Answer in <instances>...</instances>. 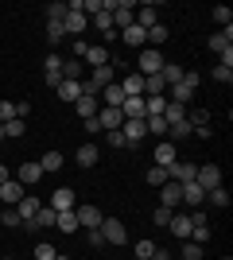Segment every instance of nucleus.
<instances>
[{
  "instance_id": "obj_33",
  "label": "nucleus",
  "mask_w": 233,
  "mask_h": 260,
  "mask_svg": "<svg viewBox=\"0 0 233 260\" xmlns=\"http://www.w3.org/2000/svg\"><path fill=\"white\" fill-rule=\"evenodd\" d=\"M39 167H43V171H62V167H66V155L62 152H47L43 159H39Z\"/></svg>"
},
{
  "instance_id": "obj_46",
  "label": "nucleus",
  "mask_w": 233,
  "mask_h": 260,
  "mask_svg": "<svg viewBox=\"0 0 233 260\" xmlns=\"http://www.w3.org/2000/svg\"><path fill=\"white\" fill-rule=\"evenodd\" d=\"M23 132H27V120H8V124H4V136H12V140H16V136H23Z\"/></svg>"
},
{
  "instance_id": "obj_18",
  "label": "nucleus",
  "mask_w": 233,
  "mask_h": 260,
  "mask_svg": "<svg viewBox=\"0 0 233 260\" xmlns=\"http://www.w3.org/2000/svg\"><path fill=\"white\" fill-rule=\"evenodd\" d=\"M39 175H43V167L39 163H20V171L12 175L16 183H23V186H31V183H39Z\"/></svg>"
},
{
  "instance_id": "obj_16",
  "label": "nucleus",
  "mask_w": 233,
  "mask_h": 260,
  "mask_svg": "<svg viewBox=\"0 0 233 260\" xmlns=\"http://www.w3.org/2000/svg\"><path fill=\"white\" fill-rule=\"evenodd\" d=\"M159 190H163V194H159V198H163V202H159V206H167V210H175L179 202H183V186H179V183H171V179H167V183L159 186Z\"/></svg>"
},
{
  "instance_id": "obj_14",
  "label": "nucleus",
  "mask_w": 233,
  "mask_h": 260,
  "mask_svg": "<svg viewBox=\"0 0 233 260\" xmlns=\"http://www.w3.org/2000/svg\"><path fill=\"white\" fill-rule=\"evenodd\" d=\"M74 217H78V225H86V229L101 225V210L97 206H74Z\"/></svg>"
},
{
  "instance_id": "obj_42",
  "label": "nucleus",
  "mask_w": 233,
  "mask_h": 260,
  "mask_svg": "<svg viewBox=\"0 0 233 260\" xmlns=\"http://www.w3.org/2000/svg\"><path fill=\"white\" fill-rule=\"evenodd\" d=\"M89 23H93V27H101V35L117 31V27H113V16H109V12H97V16H93V20H89Z\"/></svg>"
},
{
  "instance_id": "obj_45",
  "label": "nucleus",
  "mask_w": 233,
  "mask_h": 260,
  "mask_svg": "<svg viewBox=\"0 0 233 260\" xmlns=\"http://www.w3.org/2000/svg\"><path fill=\"white\" fill-rule=\"evenodd\" d=\"M20 117V109H16V101H0V124H8V120Z\"/></svg>"
},
{
  "instance_id": "obj_23",
  "label": "nucleus",
  "mask_w": 233,
  "mask_h": 260,
  "mask_svg": "<svg viewBox=\"0 0 233 260\" xmlns=\"http://www.w3.org/2000/svg\"><path fill=\"white\" fill-rule=\"evenodd\" d=\"M167 229H171L175 237L190 241V214H171V221H167Z\"/></svg>"
},
{
  "instance_id": "obj_50",
  "label": "nucleus",
  "mask_w": 233,
  "mask_h": 260,
  "mask_svg": "<svg viewBox=\"0 0 233 260\" xmlns=\"http://www.w3.org/2000/svg\"><path fill=\"white\" fill-rule=\"evenodd\" d=\"M155 252V241H136V260H148Z\"/></svg>"
},
{
  "instance_id": "obj_60",
  "label": "nucleus",
  "mask_w": 233,
  "mask_h": 260,
  "mask_svg": "<svg viewBox=\"0 0 233 260\" xmlns=\"http://www.w3.org/2000/svg\"><path fill=\"white\" fill-rule=\"evenodd\" d=\"M4 260H12V256H4Z\"/></svg>"
},
{
  "instance_id": "obj_34",
  "label": "nucleus",
  "mask_w": 233,
  "mask_h": 260,
  "mask_svg": "<svg viewBox=\"0 0 233 260\" xmlns=\"http://www.w3.org/2000/svg\"><path fill=\"white\" fill-rule=\"evenodd\" d=\"M55 229H58V233H74V229H82V225H78V217H74V210L58 214V217H55Z\"/></svg>"
},
{
  "instance_id": "obj_7",
  "label": "nucleus",
  "mask_w": 233,
  "mask_h": 260,
  "mask_svg": "<svg viewBox=\"0 0 233 260\" xmlns=\"http://www.w3.org/2000/svg\"><path fill=\"white\" fill-rule=\"evenodd\" d=\"M97 120H101V132H121L124 113H121V109H113V105H101L97 109Z\"/></svg>"
},
{
  "instance_id": "obj_35",
  "label": "nucleus",
  "mask_w": 233,
  "mask_h": 260,
  "mask_svg": "<svg viewBox=\"0 0 233 260\" xmlns=\"http://www.w3.org/2000/svg\"><path fill=\"white\" fill-rule=\"evenodd\" d=\"M206 202L218 206V210H225L229 206V190H225V186H214V190H206Z\"/></svg>"
},
{
  "instance_id": "obj_10",
  "label": "nucleus",
  "mask_w": 233,
  "mask_h": 260,
  "mask_svg": "<svg viewBox=\"0 0 233 260\" xmlns=\"http://www.w3.org/2000/svg\"><path fill=\"white\" fill-rule=\"evenodd\" d=\"M194 171H198V167H194V163H171V167H167V179H171V183H194Z\"/></svg>"
},
{
  "instance_id": "obj_57",
  "label": "nucleus",
  "mask_w": 233,
  "mask_h": 260,
  "mask_svg": "<svg viewBox=\"0 0 233 260\" xmlns=\"http://www.w3.org/2000/svg\"><path fill=\"white\" fill-rule=\"evenodd\" d=\"M55 260H70V256H62V252H58V256H55Z\"/></svg>"
},
{
  "instance_id": "obj_22",
  "label": "nucleus",
  "mask_w": 233,
  "mask_h": 260,
  "mask_svg": "<svg viewBox=\"0 0 233 260\" xmlns=\"http://www.w3.org/2000/svg\"><path fill=\"white\" fill-rule=\"evenodd\" d=\"M121 113H124V120H144V98H124Z\"/></svg>"
},
{
  "instance_id": "obj_21",
  "label": "nucleus",
  "mask_w": 233,
  "mask_h": 260,
  "mask_svg": "<svg viewBox=\"0 0 233 260\" xmlns=\"http://www.w3.org/2000/svg\"><path fill=\"white\" fill-rule=\"evenodd\" d=\"M121 39H124L128 47H140V51L148 47V31L140 27V23H132V27H124V31H121Z\"/></svg>"
},
{
  "instance_id": "obj_53",
  "label": "nucleus",
  "mask_w": 233,
  "mask_h": 260,
  "mask_svg": "<svg viewBox=\"0 0 233 260\" xmlns=\"http://www.w3.org/2000/svg\"><path fill=\"white\" fill-rule=\"evenodd\" d=\"M82 124H86V132H89V136H97V132H101V120H97V117H89V120H82Z\"/></svg>"
},
{
  "instance_id": "obj_27",
  "label": "nucleus",
  "mask_w": 233,
  "mask_h": 260,
  "mask_svg": "<svg viewBox=\"0 0 233 260\" xmlns=\"http://www.w3.org/2000/svg\"><path fill=\"white\" fill-rule=\"evenodd\" d=\"M97 101H105V105H113V109H121V101H124V89H121V82L105 86V89L97 93Z\"/></svg>"
},
{
  "instance_id": "obj_52",
  "label": "nucleus",
  "mask_w": 233,
  "mask_h": 260,
  "mask_svg": "<svg viewBox=\"0 0 233 260\" xmlns=\"http://www.w3.org/2000/svg\"><path fill=\"white\" fill-rule=\"evenodd\" d=\"M89 43H82V39H70V58H86Z\"/></svg>"
},
{
  "instance_id": "obj_37",
  "label": "nucleus",
  "mask_w": 233,
  "mask_h": 260,
  "mask_svg": "<svg viewBox=\"0 0 233 260\" xmlns=\"http://www.w3.org/2000/svg\"><path fill=\"white\" fill-rule=\"evenodd\" d=\"M144 128H148V136H167V120L163 117H144Z\"/></svg>"
},
{
  "instance_id": "obj_48",
  "label": "nucleus",
  "mask_w": 233,
  "mask_h": 260,
  "mask_svg": "<svg viewBox=\"0 0 233 260\" xmlns=\"http://www.w3.org/2000/svg\"><path fill=\"white\" fill-rule=\"evenodd\" d=\"M0 221H4V225L8 229H20L23 221H20V214H16V206H4V214H0Z\"/></svg>"
},
{
  "instance_id": "obj_20",
  "label": "nucleus",
  "mask_w": 233,
  "mask_h": 260,
  "mask_svg": "<svg viewBox=\"0 0 233 260\" xmlns=\"http://www.w3.org/2000/svg\"><path fill=\"white\" fill-rule=\"evenodd\" d=\"M175 159H179L175 144H171V140H159V148H155V167H171Z\"/></svg>"
},
{
  "instance_id": "obj_11",
  "label": "nucleus",
  "mask_w": 233,
  "mask_h": 260,
  "mask_svg": "<svg viewBox=\"0 0 233 260\" xmlns=\"http://www.w3.org/2000/svg\"><path fill=\"white\" fill-rule=\"evenodd\" d=\"M47 206L55 210V214H66V210H74V190H70V186H62V190H55Z\"/></svg>"
},
{
  "instance_id": "obj_26",
  "label": "nucleus",
  "mask_w": 233,
  "mask_h": 260,
  "mask_svg": "<svg viewBox=\"0 0 233 260\" xmlns=\"http://www.w3.org/2000/svg\"><path fill=\"white\" fill-rule=\"evenodd\" d=\"M183 74H187V70H183L179 62H163V70H159V78H163V86H167V89L179 86V82H183Z\"/></svg>"
},
{
  "instance_id": "obj_2",
  "label": "nucleus",
  "mask_w": 233,
  "mask_h": 260,
  "mask_svg": "<svg viewBox=\"0 0 233 260\" xmlns=\"http://www.w3.org/2000/svg\"><path fill=\"white\" fill-rule=\"evenodd\" d=\"M62 27H66L70 39H82V31L89 27V16L82 12V0H70V12H66V20H62Z\"/></svg>"
},
{
  "instance_id": "obj_49",
  "label": "nucleus",
  "mask_w": 233,
  "mask_h": 260,
  "mask_svg": "<svg viewBox=\"0 0 233 260\" xmlns=\"http://www.w3.org/2000/svg\"><path fill=\"white\" fill-rule=\"evenodd\" d=\"M171 214H175V210H167V206H155V214H152V221H155V225H159V229H163V225H167V221H171Z\"/></svg>"
},
{
  "instance_id": "obj_56",
  "label": "nucleus",
  "mask_w": 233,
  "mask_h": 260,
  "mask_svg": "<svg viewBox=\"0 0 233 260\" xmlns=\"http://www.w3.org/2000/svg\"><path fill=\"white\" fill-rule=\"evenodd\" d=\"M12 175H8V163H0V183H8Z\"/></svg>"
},
{
  "instance_id": "obj_43",
  "label": "nucleus",
  "mask_w": 233,
  "mask_h": 260,
  "mask_svg": "<svg viewBox=\"0 0 233 260\" xmlns=\"http://www.w3.org/2000/svg\"><path fill=\"white\" fill-rule=\"evenodd\" d=\"M210 78L218 82V86H229V82H233V70H229V66H222V62H218V66L210 70Z\"/></svg>"
},
{
  "instance_id": "obj_36",
  "label": "nucleus",
  "mask_w": 233,
  "mask_h": 260,
  "mask_svg": "<svg viewBox=\"0 0 233 260\" xmlns=\"http://www.w3.org/2000/svg\"><path fill=\"white\" fill-rule=\"evenodd\" d=\"M167 136H171V144H175V140H190V136H194V128H190L187 120H179V124H171V128H167Z\"/></svg>"
},
{
  "instance_id": "obj_13",
  "label": "nucleus",
  "mask_w": 233,
  "mask_h": 260,
  "mask_svg": "<svg viewBox=\"0 0 233 260\" xmlns=\"http://www.w3.org/2000/svg\"><path fill=\"white\" fill-rule=\"evenodd\" d=\"M117 82H121L124 98H144V74H124V78H117Z\"/></svg>"
},
{
  "instance_id": "obj_55",
  "label": "nucleus",
  "mask_w": 233,
  "mask_h": 260,
  "mask_svg": "<svg viewBox=\"0 0 233 260\" xmlns=\"http://www.w3.org/2000/svg\"><path fill=\"white\" fill-rule=\"evenodd\" d=\"M148 260H171V256H167V249H159V245H155V252H152Z\"/></svg>"
},
{
  "instance_id": "obj_40",
  "label": "nucleus",
  "mask_w": 233,
  "mask_h": 260,
  "mask_svg": "<svg viewBox=\"0 0 233 260\" xmlns=\"http://www.w3.org/2000/svg\"><path fill=\"white\" fill-rule=\"evenodd\" d=\"M159 43H167V27H163V23L148 27V47H155V51H159Z\"/></svg>"
},
{
  "instance_id": "obj_39",
  "label": "nucleus",
  "mask_w": 233,
  "mask_h": 260,
  "mask_svg": "<svg viewBox=\"0 0 233 260\" xmlns=\"http://www.w3.org/2000/svg\"><path fill=\"white\" fill-rule=\"evenodd\" d=\"M47 39H51V43H62V39H66V27H62V20H47Z\"/></svg>"
},
{
  "instance_id": "obj_1",
  "label": "nucleus",
  "mask_w": 233,
  "mask_h": 260,
  "mask_svg": "<svg viewBox=\"0 0 233 260\" xmlns=\"http://www.w3.org/2000/svg\"><path fill=\"white\" fill-rule=\"evenodd\" d=\"M117 82V70L113 66H97V70H89V78H82V93H89V98H97L105 86H113Z\"/></svg>"
},
{
  "instance_id": "obj_28",
  "label": "nucleus",
  "mask_w": 233,
  "mask_h": 260,
  "mask_svg": "<svg viewBox=\"0 0 233 260\" xmlns=\"http://www.w3.org/2000/svg\"><path fill=\"white\" fill-rule=\"evenodd\" d=\"M86 62L97 70V66H109V51H105V43H89V51H86Z\"/></svg>"
},
{
  "instance_id": "obj_32",
  "label": "nucleus",
  "mask_w": 233,
  "mask_h": 260,
  "mask_svg": "<svg viewBox=\"0 0 233 260\" xmlns=\"http://www.w3.org/2000/svg\"><path fill=\"white\" fill-rule=\"evenodd\" d=\"M163 120H167V128H171V124H179V120H187V105L167 101V105H163Z\"/></svg>"
},
{
  "instance_id": "obj_59",
  "label": "nucleus",
  "mask_w": 233,
  "mask_h": 260,
  "mask_svg": "<svg viewBox=\"0 0 233 260\" xmlns=\"http://www.w3.org/2000/svg\"><path fill=\"white\" fill-rule=\"evenodd\" d=\"M222 260H233V256H222Z\"/></svg>"
},
{
  "instance_id": "obj_4",
  "label": "nucleus",
  "mask_w": 233,
  "mask_h": 260,
  "mask_svg": "<svg viewBox=\"0 0 233 260\" xmlns=\"http://www.w3.org/2000/svg\"><path fill=\"white\" fill-rule=\"evenodd\" d=\"M101 237H105V245H124L128 241V229H124V221H117V217H101Z\"/></svg>"
},
{
  "instance_id": "obj_30",
  "label": "nucleus",
  "mask_w": 233,
  "mask_h": 260,
  "mask_svg": "<svg viewBox=\"0 0 233 260\" xmlns=\"http://www.w3.org/2000/svg\"><path fill=\"white\" fill-rule=\"evenodd\" d=\"M58 98L74 105V101L82 98V82H70V78H62V82H58Z\"/></svg>"
},
{
  "instance_id": "obj_54",
  "label": "nucleus",
  "mask_w": 233,
  "mask_h": 260,
  "mask_svg": "<svg viewBox=\"0 0 233 260\" xmlns=\"http://www.w3.org/2000/svg\"><path fill=\"white\" fill-rule=\"evenodd\" d=\"M89 245H93V249H101V245H105V237H101V229H89Z\"/></svg>"
},
{
  "instance_id": "obj_9",
  "label": "nucleus",
  "mask_w": 233,
  "mask_h": 260,
  "mask_svg": "<svg viewBox=\"0 0 233 260\" xmlns=\"http://www.w3.org/2000/svg\"><path fill=\"white\" fill-rule=\"evenodd\" d=\"M43 78H47V86H51V89H58V82H62V54H47Z\"/></svg>"
},
{
  "instance_id": "obj_41",
  "label": "nucleus",
  "mask_w": 233,
  "mask_h": 260,
  "mask_svg": "<svg viewBox=\"0 0 233 260\" xmlns=\"http://www.w3.org/2000/svg\"><path fill=\"white\" fill-rule=\"evenodd\" d=\"M214 23H218L222 31H225V27H233V12L225 8V4H218V8H214Z\"/></svg>"
},
{
  "instance_id": "obj_12",
  "label": "nucleus",
  "mask_w": 233,
  "mask_h": 260,
  "mask_svg": "<svg viewBox=\"0 0 233 260\" xmlns=\"http://www.w3.org/2000/svg\"><path fill=\"white\" fill-rule=\"evenodd\" d=\"M183 186V202H187L190 210H202V202H206V190H202L198 183H179Z\"/></svg>"
},
{
  "instance_id": "obj_5",
  "label": "nucleus",
  "mask_w": 233,
  "mask_h": 260,
  "mask_svg": "<svg viewBox=\"0 0 233 260\" xmlns=\"http://www.w3.org/2000/svg\"><path fill=\"white\" fill-rule=\"evenodd\" d=\"M136 66H140V74H144V78H152V74L163 70V54L155 51V47H144V51L136 54Z\"/></svg>"
},
{
  "instance_id": "obj_44",
  "label": "nucleus",
  "mask_w": 233,
  "mask_h": 260,
  "mask_svg": "<svg viewBox=\"0 0 233 260\" xmlns=\"http://www.w3.org/2000/svg\"><path fill=\"white\" fill-rule=\"evenodd\" d=\"M144 179H148V186H163L167 183V167H148Z\"/></svg>"
},
{
  "instance_id": "obj_3",
  "label": "nucleus",
  "mask_w": 233,
  "mask_h": 260,
  "mask_svg": "<svg viewBox=\"0 0 233 260\" xmlns=\"http://www.w3.org/2000/svg\"><path fill=\"white\" fill-rule=\"evenodd\" d=\"M194 89H198V74H183V82L171 86V98H167V101H175V105H190V101H194Z\"/></svg>"
},
{
  "instance_id": "obj_8",
  "label": "nucleus",
  "mask_w": 233,
  "mask_h": 260,
  "mask_svg": "<svg viewBox=\"0 0 233 260\" xmlns=\"http://www.w3.org/2000/svg\"><path fill=\"white\" fill-rule=\"evenodd\" d=\"M121 136H124V148H136V144L148 136L144 120H124V124H121Z\"/></svg>"
},
{
  "instance_id": "obj_17",
  "label": "nucleus",
  "mask_w": 233,
  "mask_h": 260,
  "mask_svg": "<svg viewBox=\"0 0 233 260\" xmlns=\"http://www.w3.org/2000/svg\"><path fill=\"white\" fill-rule=\"evenodd\" d=\"M97 109H101V101H97V98H89V93H82V98L74 101V113H78V117H82V120L97 117Z\"/></svg>"
},
{
  "instance_id": "obj_6",
  "label": "nucleus",
  "mask_w": 233,
  "mask_h": 260,
  "mask_svg": "<svg viewBox=\"0 0 233 260\" xmlns=\"http://www.w3.org/2000/svg\"><path fill=\"white\" fill-rule=\"evenodd\" d=\"M194 183H198L202 190H214V186H222V167H218V163H202L198 171H194Z\"/></svg>"
},
{
  "instance_id": "obj_29",
  "label": "nucleus",
  "mask_w": 233,
  "mask_h": 260,
  "mask_svg": "<svg viewBox=\"0 0 233 260\" xmlns=\"http://www.w3.org/2000/svg\"><path fill=\"white\" fill-rule=\"evenodd\" d=\"M136 23H140V27H155V23H159V8H155V4H144V8H136Z\"/></svg>"
},
{
  "instance_id": "obj_24",
  "label": "nucleus",
  "mask_w": 233,
  "mask_h": 260,
  "mask_svg": "<svg viewBox=\"0 0 233 260\" xmlns=\"http://www.w3.org/2000/svg\"><path fill=\"white\" fill-rule=\"evenodd\" d=\"M233 47V27H225V31H214L210 35V51L214 54H225Z\"/></svg>"
},
{
  "instance_id": "obj_51",
  "label": "nucleus",
  "mask_w": 233,
  "mask_h": 260,
  "mask_svg": "<svg viewBox=\"0 0 233 260\" xmlns=\"http://www.w3.org/2000/svg\"><path fill=\"white\" fill-rule=\"evenodd\" d=\"M183 260H202V245L187 241V245H183Z\"/></svg>"
},
{
  "instance_id": "obj_58",
  "label": "nucleus",
  "mask_w": 233,
  "mask_h": 260,
  "mask_svg": "<svg viewBox=\"0 0 233 260\" xmlns=\"http://www.w3.org/2000/svg\"><path fill=\"white\" fill-rule=\"evenodd\" d=\"M0 140H4V124H0Z\"/></svg>"
},
{
  "instance_id": "obj_31",
  "label": "nucleus",
  "mask_w": 233,
  "mask_h": 260,
  "mask_svg": "<svg viewBox=\"0 0 233 260\" xmlns=\"http://www.w3.org/2000/svg\"><path fill=\"white\" fill-rule=\"evenodd\" d=\"M82 74H86L82 58H62V78H70V82H82Z\"/></svg>"
},
{
  "instance_id": "obj_15",
  "label": "nucleus",
  "mask_w": 233,
  "mask_h": 260,
  "mask_svg": "<svg viewBox=\"0 0 233 260\" xmlns=\"http://www.w3.org/2000/svg\"><path fill=\"white\" fill-rule=\"evenodd\" d=\"M20 198H23V183H16V179L0 183V202H4V206H16Z\"/></svg>"
},
{
  "instance_id": "obj_38",
  "label": "nucleus",
  "mask_w": 233,
  "mask_h": 260,
  "mask_svg": "<svg viewBox=\"0 0 233 260\" xmlns=\"http://www.w3.org/2000/svg\"><path fill=\"white\" fill-rule=\"evenodd\" d=\"M47 20H66V12H70V4L66 0H55V4H47Z\"/></svg>"
},
{
  "instance_id": "obj_47",
  "label": "nucleus",
  "mask_w": 233,
  "mask_h": 260,
  "mask_svg": "<svg viewBox=\"0 0 233 260\" xmlns=\"http://www.w3.org/2000/svg\"><path fill=\"white\" fill-rule=\"evenodd\" d=\"M58 252H55V245H51V241H39V245H35V260H55Z\"/></svg>"
},
{
  "instance_id": "obj_25",
  "label": "nucleus",
  "mask_w": 233,
  "mask_h": 260,
  "mask_svg": "<svg viewBox=\"0 0 233 260\" xmlns=\"http://www.w3.org/2000/svg\"><path fill=\"white\" fill-rule=\"evenodd\" d=\"M39 206H43L39 198H27V194H23L20 202H16V214H20V221H31V217L39 214Z\"/></svg>"
},
{
  "instance_id": "obj_19",
  "label": "nucleus",
  "mask_w": 233,
  "mask_h": 260,
  "mask_svg": "<svg viewBox=\"0 0 233 260\" xmlns=\"http://www.w3.org/2000/svg\"><path fill=\"white\" fill-rule=\"evenodd\" d=\"M74 159H78V167H97V159H101L97 144H82V148L74 152Z\"/></svg>"
}]
</instances>
